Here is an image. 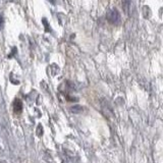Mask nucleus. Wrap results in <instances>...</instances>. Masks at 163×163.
<instances>
[{
  "label": "nucleus",
  "mask_w": 163,
  "mask_h": 163,
  "mask_svg": "<svg viewBox=\"0 0 163 163\" xmlns=\"http://www.w3.org/2000/svg\"><path fill=\"white\" fill-rule=\"evenodd\" d=\"M107 18H108L109 22H111L112 24H116V23H118L120 20V14H119L118 11H117L116 9H113V10H111V11L109 12Z\"/></svg>",
  "instance_id": "obj_1"
},
{
  "label": "nucleus",
  "mask_w": 163,
  "mask_h": 163,
  "mask_svg": "<svg viewBox=\"0 0 163 163\" xmlns=\"http://www.w3.org/2000/svg\"><path fill=\"white\" fill-rule=\"evenodd\" d=\"M23 109V104H22V101L20 100V99H17V100L14 101V112H20Z\"/></svg>",
  "instance_id": "obj_2"
},
{
  "label": "nucleus",
  "mask_w": 163,
  "mask_h": 163,
  "mask_svg": "<svg viewBox=\"0 0 163 163\" xmlns=\"http://www.w3.org/2000/svg\"><path fill=\"white\" fill-rule=\"evenodd\" d=\"M3 25H4V18H3V15L0 14V30L3 28Z\"/></svg>",
  "instance_id": "obj_3"
}]
</instances>
